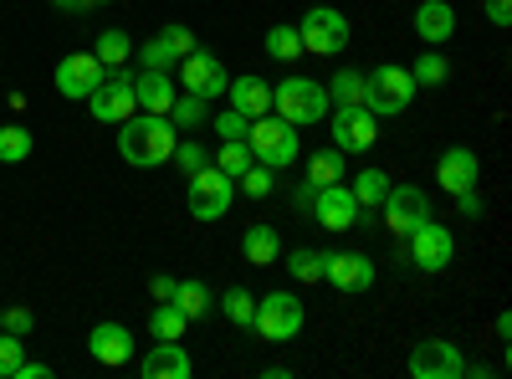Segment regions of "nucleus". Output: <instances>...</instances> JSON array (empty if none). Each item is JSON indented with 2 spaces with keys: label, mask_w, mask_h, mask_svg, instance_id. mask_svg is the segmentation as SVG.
Segmentation results:
<instances>
[{
  "label": "nucleus",
  "mask_w": 512,
  "mask_h": 379,
  "mask_svg": "<svg viewBox=\"0 0 512 379\" xmlns=\"http://www.w3.org/2000/svg\"><path fill=\"white\" fill-rule=\"evenodd\" d=\"M482 11L492 26H512V0H482Z\"/></svg>",
  "instance_id": "obj_44"
},
{
  "label": "nucleus",
  "mask_w": 512,
  "mask_h": 379,
  "mask_svg": "<svg viewBox=\"0 0 512 379\" xmlns=\"http://www.w3.org/2000/svg\"><path fill=\"white\" fill-rule=\"evenodd\" d=\"M226 93H231V108H236V113H246V118L272 113V82H267V77H256V72H246V77L226 82Z\"/></svg>",
  "instance_id": "obj_21"
},
{
  "label": "nucleus",
  "mask_w": 512,
  "mask_h": 379,
  "mask_svg": "<svg viewBox=\"0 0 512 379\" xmlns=\"http://www.w3.org/2000/svg\"><path fill=\"white\" fill-rule=\"evenodd\" d=\"M52 6H57V11H88L82 0H52Z\"/></svg>",
  "instance_id": "obj_48"
},
{
  "label": "nucleus",
  "mask_w": 512,
  "mask_h": 379,
  "mask_svg": "<svg viewBox=\"0 0 512 379\" xmlns=\"http://www.w3.org/2000/svg\"><path fill=\"white\" fill-rule=\"evenodd\" d=\"M328 88L313 77H282L277 88H272V113L287 118L292 129H308V123H323L328 118Z\"/></svg>",
  "instance_id": "obj_3"
},
{
  "label": "nucleus",
  "mask_w": 512,
  "mask_h": 379,
  "mask_svg": "<svg viewBox=\"0 0 512 379\" xmlns=\"http://www.w3.org/2000/svg\"><path fill=\"white\" fill-rule=\"evenodd\" d=\"M88 354H93L98 364L118 369V364L134 359V333H128L123 323H98V328L88 333Z\"/></svg>",
  "instance_id": "obj_19"
},
{
  "label": "nucleus",
  "mask_w": 512,
  "mask_h": 379,
  "mask_svg": "<svg viewBox=\"0 0 512 379\" xmlns=\"http://www.w3.org/2000/svg\"><path fill=\"white\" fill-rule=\"evenodd\" d=\"M246 149H251L256 164H267V170H287V164L303 154V139H297V129L287 118L262 113V118H251V129H246Z\"/></svg>",
  "instance_id": "obj_4"
},
{
  "label": "nucleus",
  "mask_w": 512,
  "mask_h": 379,
  "mask_svg": "<svg viewBox=\"0 0 512 379\" xmlns=\"http://www.w3.org/2000/svg\"><path fill=\"white\" fill-rule=\"evenodd\" d=\"M231 72L221 67V57H210L205 47H195L190 57H180V88L195 98H226Z\"/></svg>",
  "instance_id": "obj_12"
},
{
  "label": "nucleus",
  "mask_w": 512,
  "mask_h": 379,
  "mask_svg": "<svg viewBox=\"0 0 512 379\" xmlns=\"http://www.w3.org/2000/svg\"><path fill=\"white\" fill-rule=\"evenodd\" d=\"M185 328H190V318L175 303H154V313H149V333H154V339H185Z\"/></svg>",
  "instance_id": "obj_33"
},
{
  "label": "nucleus",
  "mask_w": 512,
  "mask_h": 379,
  "mask_svg": "<svg viewBox=\"0 0 512 379\" xmlns=\"http://www.w3.org/2000/svg\"><path fill=\"white\" fill-rule=\"evenodd\" d=\"M134 57H139V67H154V72H175V67H180V57L169 52L159 36H149L144 47H134Z\"/></svg>",
  "instance_id": "obj_37"
},
{
  "label": "nucleus",
  "mask_w": 512,
  "mask_h": 379,
  "mask_svg": "<svg viewBox=\"0 0 512 379\" xmlns=\"http://www.w3.org/2000/svg\"><path fill=\"white\" fill-rule=\"evenodd\" d=\"M221 313L236 323V328H251V318H256V298L246 287H231V292H221Z\"/></svg>",
  "instance_id": "obj_36"
},
{
  "label": "nucleus",
  "mask_w": 512,
  "mask_h": 379,
  "mask_svg": "<svg viewBox=\"0 0 512 379\" xmlns=\"http://www.w3.org/2000/svg\"><path fill=\"white\" fill-rule=\"evenodd\" d=\"M169 159H175L180 170H185V180H190L195 170H205V164H210V149H205V144H195V139H180V144H175V154H169Z\"/></svg>",
  "instance_id": "obj_38"
},
{
  "label": "nucleus",
  "mask_w": 512,
  "mask_h": 379,
  "mask_svg": "<svg viewBox=\"0 0 512 379\" xmlns=\"http://www.w3.org/2000/svg\"><path fill=\"white\" fill-rule=\"evenodd\" d=\"M456 210L477 221V216H482V185H477V190H461V195H456Z\"/></svg>",
  "instance_id": "obj_45"
},
{
  "label": "nucleus",
  "mask_w": 512,
  "mask_h": 379,
  "mask_svg": "<svg viewBox=\"0 0 512 379\" xmlns=\"http://www.w3.org/2000/svg\"><path fill=\"white\" fill-rule=\"evenodd\" d=\"M349 190H354L359 210H379L384 195H390V175H384V170H359V180H354Z\"/></svg>",
  "instance_id": "obj_31"
},
{
  "label": "nucleus",
  "mask_w": 512,
  "mask_h": 379,
  "mask_svg": "<svg viewBox=\"0 0 512 379\" xmlns=\"http://www.w3.org/2000/svg\"><path fill=\"white\" fill-rule=\"evenodd\" d=\"M0 328H6V303H0Z\"/></svg>",
  "instance_id": "obj_50"
},
{
  "label": "nucleus",
  "mask_w": 512,
  "mask_h": 379,
  "mask_svg": "<svg viewBox=\"0 0 512 379\" xmlns=\"http://www.w3.org/2000/svg\"><path fill=\"white\" fill-rule=\"evenodd\" d=\"M297 36H303V57H338L349 47V16L333 11L328 0H318V6H308V16L297 21Z\"/></svg>",
  "instance_id": "obj_5"
},
{
  "label": "nucleus",
  "mask_w": 512,
  "mask_h": 379,
  "mask_svg": "<svg viewBox=\"0 0 512 379\" xmlns=\"http://www.w3.org/2000/svg\"><path fill=\"white\" fill-rule=\"evenodd\" d=\"M185 200H190V216H195V221H221L226 210H231V200H236V180L221 175L216 164H205V170L190 175Z\"/></svg>",
  "instance_id": "obj_8"
},
{
  "label": "nucleus",
  "mask_w": 512,
  "mask_h": 379,
  "mask_svg": "<svg viewBox=\"0 0 512 379\" xmlns=\"http://www.w3.org/2000/svg\"><path fill=\"white\" fill-rule=\"evenodd\" d=\"M405 257H410L420 272H446L451 257H456V236H451L436 216H425V221L405 236Z\"/></svg>",
  "instance_id": "obj_9"
},
{
  "label": "nucleus",
  "mask_w": 512,
  "mask_h": 379,
  "mask_svg": "<svg viewBox=\"0 0 512 379\" xmlns=\"http://www.w3.org/2000/svg\"><path fill=\"white\" fill-rule=\"evenodd\" d=\"M149 298H154V303H169V298H175V277L154 272V277H149Z\"/></svg>",
  "instance_id": "obj_46"
},
{
  "label": "nucleus",
  "mask_w": 512,
  "mask_h": 379,
  "mask_svg": "<svg viewBox=\"0 0 512 379\" xmlns=\"http://www.w3.org/2000/svg\"><path fill=\"white\" fill-rule=\"evenodd\" d=\"M88 113H93L98 123H123V118H134V113H139V98H134V77L113 67V77H103L98 88H93V98H88Z\"/></svg>",
  "instance_id": "obj_11"
},
{
  "label": "nucleus",
  "mask_w": 512,
  "mask_h": 379,
  "mask_svg": "<svg viewBox=\"0 0 512 379\" xmlns=\"http://www.w3.org/2000/svg\"><path fill=\"white\" fill-rule=\"evenodd\" d=\"M169 303H175L185 318H195V323L216 308V298H210V287H205L200 277H195V282H175V298H169Z\"/></svg>",
  "instance_id": "obj_24"
},
{
  "label": "nucleus",
  "mask_w": 512,
  "mask_h": 379,
  "mask_svg": "<svg viewBox=\"0 0 512 379\" xmlns=\"http://www.w3.org/2000/svg\"><path fill=\"white\" fill-rule=\"evenodd\" d=\"M210 164H216V170H221V175H231V180H241V175L251 170V164H256V159H251V149H246V139H226V144H221L216 154H210Z\"/></svg>",
  "instance_id": "obj_30"
},
{
  "label": "nucleus",
  "mask_w": 512,
  "mask_h": 379,
  "mask_svg": "<svg viewBox=\"0 0 512 379\" xmlns=\"http://www.w3.org/2000/svg\"><path fill=\"white\" fill-rule=\"evenodd\" d=\"M21 359H26V344L16 339V333H6V328H0V379H11Z\"/></svg>",
  "instance_id": "obj_40"
},
{
  "label": "nucleus",
  "mask_w": 512,
  "mask_h": 379,
  "mask_svg": "<svg viewBox=\"0 0 512 379\" xmlns=\"http://www.w3.org/2000/svg\"><path fill=\"white\" fill-rule=\"evenodd\" d=\"M31 129H21V123H6L0 129V164H21V159H31Z\"/></svg>",
  "instance_id": "obj_34"
},
{
  "label": "nucleus",
  "mask_w": 512,
  "mask_h": 379,
  "mask_svg": "<svg viewBox=\"0 0 512 379\" xmlns=\"http://www.w3.org/2000/svg\"><path fill=\"white\" fill-rule=\"evenodd\" d=\"M308 6H318V0H308Z\"/></svg>",
  "instance_id": "obj_51"
},
{
  "label": "nucleus",
  "mask_w": 512,
  "mask_h": 379,
  "mask_svg": "<svg viewBox=\"0 0 512 379\" xmlns=\"http://www.w3.org/2000/svg\"><path fill=\"white\" fill-rule=\"evenodd\" d=\"M134 98H139V113H169V103H175V77L144 67L134 77Z\"/></svg>",
  "instance_id": "obj_22"
},
{
  "label": "nucleus",
  "mask_w": 512,
  "mask_h": 379,
  "mask_svg": "<svg viewBox=\"0 0 512 379\" xmlns=\"http://www.w3.org/2000/svg\"><path fill=\"white\" fill-rule=\"evenodd\" d=\"M159 41H164V47L175 52V57H190V52H195V31L180 26V21H169V26L159 31Z\"/></svg>",
  "instance_id": "obj_41"
},
{
  "label": "nucleus",
  "mask_w": 512,
  "mask_h": 379,
  "mask_svg": "<svg viewBox=\"0 0 512 379\" xmlns=\"http://www.w3.org/2000/svg\"><path fill=\"white\" fill-rule=\"evenodd\" d=\"M93 57L113 72V67H123L128 57H134V41H128V31H118V26H108L103 36H98V47H93Z\"/></svg>",
  "instance_id": "obj_29"
},
{
  "label": "nucleus",
  "mask_w": 512,
  "mask_h": 379,
  "mask_svg": "<svg viewBox=\"0 0 512 379\" xmlns=\"http://www.w3.org/2000/svg\"><path fill=\"white\" fill-rule=\"evenodd\" d=\"M272 185H277V170H267V164H251V170L241 175V190H246L251 200H267Z\"/></svg>",
  "instance_id": "obj_39"
},
{
  "label": "nucleus",
  "mask_w": 512,
  "mask_h": 379,
  "mask_svg": "<svg viewBox=\"0 0 512 379\" xmlns=\"http://www.w3.org/2000/svg\"><path fill=\"white\" fill-rule=\"evenodd\" d=\"M139 374L144 379H190L195 374V359L180 339H154V349L139 359Z\"/></svg>",
  "instance_id": "obj_18"
},
{
  "label": "nucleus",
  "mask_w": 512,
  "mask_h": 379,
  "mask_svg": "<svg viewBox=\"0 0 512 379\" xmlns=\"http://www.w3.org/2000/svg\"><path fill=\"white\" fill-rule=\"evenodd\" d=\"M103 77H108V67H103L93 52H72V57H62L57 72H52V82H57L62 98H93V88H98Z\"/></svg>",
  "instance_id": "obj_14"
},
{
  "label": "nucleus",
  "mask_w": 512,
  "mask_h": 379,
  "mask_svg": "<svg viewBox=\"0 0 512 379\" xmlns=\"http://www.w3.org/2000/svg\"><path fill=\"white\" fill-rule=\"evenodd\" d=\"M436 180H441V190H446V195L477 190V185H482V159H477V149L451 144V149L436 159Z\"/></svg>",
  "instance_id": "obj_16"
},
{
  "label": "nucleus",
  "mask_w": 512,
  "mask_h": 379,
  "mask_svg": "<svg viewBox=\"0 0 512 379\" xmlns=\"http://www.w3.org/2000/svg\"><path fill=\"white\" fill-rule=\"evenodd\" d=\"M241 251H246V262H251V267H277V262H282V236H277V226H267V221L246 226Z\"/></svg>",
  "instance_id": "obj_23"
},
{
  "label": "nucleus",
  "mask_w": 512,
  "mask_h": 379,
  "mask_svg": "<svg viewBox=\"0 0 512 379\" xmlns=\"http://www.w3.org/2000/svg\"><path fill=\"white\" fill-rule=\"evenodd\" d=\"M410 374L415 379H461L466 374V359L446 339H425V344L410 349Z\"/></svg>",
  "instance_id": "obj_13"
},
{
  "label": "nucleus",
  "mask_w": 512,
  "mask_h": 379,
  "mask_svg": "<svg viewBox=\"0 0 512 379\" xmlns=\"http://www.w3.org/2000/svg\"><path fill=\"white\" fill-rule=\"evenodd\" d=\"M328 134H333V149L369 154V149L379 144V118H374L364 103H333V108H328Z\"/></svg>",
  "instance_id": "obj_7"
},
{
  "label": "nucleus",
  "mask_w": 512,
  "mask_h": 379,
  "mask_svg": "<svg viewBox=\"0 0 512 379\" xmlns=\"http://www.w3.org/2000/svg\"><path fill=\"white\" fill-rule=\"evenodd\" d=\"M246 129H251V118H246V113H236V108L216 113V134H221V139H246Z\"/></svg>",
  "instance_id": "obj_42"
},
{
  "label": "nucleus",
  "mask_w": 512,
  "mask_h": 379,
  "mask_svg": "<svg viewBox=\"0 0 512 379\" xmlns=\"http://www.w3.org/2000/svg\"><path fill=\"white\" fill-rule=\"evenodd\" d=\"M328 103H364V72L338 67L333 82H328Z\"/></svg>",
  "instance_id": "obj_35"
},
{
  "label": "nucleus",
  "mask_w": 512,
  "mask_h": 379,
  "mask_svg": "<svg viewBox=\"0 0 512 379\" xmlns=\"http://www.w3.org/2000/svg\"><path fill=\"white\" fill-rule=\"evenodd\" d=\"M415 103V77L400 62H379L364 72V108L374 118H400Z\"/></svg>",
  "instance_id": "obj_2"
},
{
  "label": "nucleus",
  "mask_w": 512,
  "mask_h": 379,
  "mask_svg": "<svg viewBox=\"0 0 512 379\" xmlns=\"http://www.w3.org/2000/svg\"><path fill=\"white\" fill-rule=\"evenodd\" d=\"M313 210H318V221H323L328 231H354V226H359V200H354V190H349L344 180L313 190Z\"/></svg>",
  "instance_id": "obj_17"
},
{
  "label": "nucleus",
  "mask_w": 512,
  "mask_h": 379,
  "mask_svg": "<svg viewBox=\"0 0 512 379\" xmlns=\"http://www.w3.org/2000/svg\"><path fill=\"white\" fill-rule=\"evenodd\" d=\"M180 144V129L169 123V113H134L118 123V154L134 164V170H154V164H169Z\"/></svg>",
  "instance_id": "obj_1"
},
{
  "label": "nucleus",
  "mask_w": 512,
  "mask_h": 379,
  "mask_svg": "<svg viewBox=\"0 0 512 379\" xmlns=\"http://www.w3.org/2000/svg\"><path fill=\"white\" fill-rule=\"evenodd\" d=\"M82 6H88V11H93V6H113V0H82Z\"/></svg>",
  "instance_id": "obj_49"
},
{
  "label": "nucleus",
  "mask_w": 512,
  "mask_h": 379,
  "mask_svg": "<svg viewBox=\"0 0 512 379\" xmlns=\"http://www.w3.org/2000/svg\"><path fill=\"white\" fill-rule=\"evenodd\" d=\"M410 77H415V88H441V82L451 77V62L441 57V47H425V52L415 57Z\"/></svg>",
  "instance_id": "obj_27"
},
{
  "label": "nucleus",
  "mask_w": 512,
  "mask_h": 379,
  "mask_svg": "<svg viewBox=\"0 0 512 379\" xmlns=\"http://www.w3.org/2000/svg\"><path fill=\"white\" fill-rule=\"evenodd\" d=\"M456 31V11L446 6V0H420L415 6V36L425 41V47H446Z\"/></svg>",
  "instance_id": "obj_20"
},
{
  "label": "nucleus",
  "mask_w": 512,
  "mask_h": 379,
  "mask_svg": "<svg viewBox=\"0 0 512 379\" xmlns=\"http://www.w3.org/2000/svg\"><path fill=\"white\" fill-rule=\"evenodd\" d=\"M11 379H52V364H36V359H21Z\"/></svg>",
  "instance_id": "obj_47"
},
{
  "label": "nucleus",
  "mask_w": 512,
  "mask_h": 379,
  "mask_svg": "<svg viewBox=\"0 0 512 379\" xmlns=\"http://www.w3.org/2000/svg\"><path fill=\"white\" fill-rule=\"evenodd\" d=\"M379 216H384V226L395 231V241H405L425 216H431V195H425L420 185H390V195H384V205H379Z\"/></svg>",
  "instance_id": "obj_10"
},
{
  "label": "nucleus",
  "mask_w": 512,
  "mask_h": 379,
  "mask_svg": "<svg viewBox=\"0 0 512 379\" xmlns=\"http://www.w3.org/2000/svg\"><path fill=\"white\" fill-rule=\"evenodd\" d=\"M374 257H364V251H328V262H323V282H333L338 292H369L374 287Z\"/></svg>",
  "instance_id": "obj_15"
},
{
  "label": "nucleus",
  "mask_w": 512,
  "mask_h": 379,
  "mask_svg": "<svg viewBox=\"0 0 512 379\" xmlns=\"http://www.w3.org/2000/svg\"><path fill=\"white\" fill-rule=\"evenodd\" d=\"M344 149H318L313 159H308V185L313 190H323V185H338V180H344Z\"/></svg>",
  "instance_id": "obj_26"
},
{
  "label": "nucleus",
  "mask_w": 512,
  "mask_h": 379,
  "mask_svg": "<svg viewBox=\"0 0 512 379\" xmlns=\"http://www.w3.org/2000/svg\"><path fill=\"white\" fill-rule=\"evenodd\" d=\"M31 308H6V333H16V339H26V333H31Z\"/></svg>",
  "instance_id": "obj_43"
},
{
  "label": "nucleus",
  "mask_w": 512,
  "mask_h": 379,
  "mask_svg": "<svg viewBox=\"0 0 512 379\" xmlns=\"http://www.w3.org/2000/svg\"><path fill=\"white\" fill-rule=\"evenodd\" d=\"M262 47H267V57H277V62H297L303 57V36H297V26H267V36H262Z\"/></svg>",
  "instance_id": "obj_28"
},
{
  "label": "nucleus",
  "mask_w": 512,
  "mask_h": 379,
  "mask_svg": "<svg viewBox=\"0 0 512 379\" xmlns=\"http://www.w3.org/2000/svg\"><path fill=\"white\" fill-rule=\"evenodd\" d=\"M323 262H328V251H313V246H297V251H287V272L297 277V282H323Z\"/></svg>",
  "instance_id": "obj_32"
},
{
  "label": "nucleus",
  "mask_w": 512,
  "mask_h": 379,
  "mask_svg": "<svg viewBox=\"0 0 512 379\" xmlns=\"http://www.w3.org/2000/svg\"><path fill=\"white\" fill-rule=\"evenodd\" d=\"M205 118H210V98H195V93H175V103H169V123H175L180 134L200 129Z\"/></svg>",
  "instance_id": "obj_25"
},
{
  "label": "nucleus",
  "mask_w": 512,
  "mask_h": 379,
  "mask_svg": "<svg viewBox=\"0 0 512 379\" xmlns=\"http://www.w3.org/2000/svg\"><path fill=\"white\" fill-rule=\"evenodd\" d=\"M303 298L297 292H267V298H256V318H251V328L262 333L267 344H287V339H297L303 333Z\"/></svg>",
  "instance_id": "obj_6"
}]
</instances>
